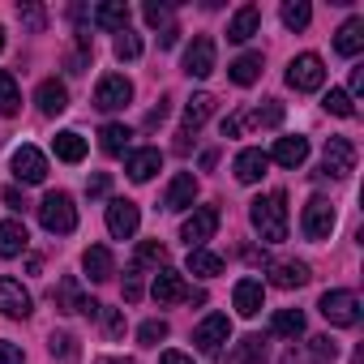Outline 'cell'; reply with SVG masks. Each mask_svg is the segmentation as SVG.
Masks as SVG:
<instances>
[{
    "label": "cell",
    "mask_w": 364,
    "mask_h": 364,
    "mask_svg": "<svg viewBox=\"0 0 364 364\" xmlns=\"http://www.w3.org/2000/svg\"><path fill=\"white\" fill-rule=\"evenodd\" d=\"M99 317H103V326H107V334H112V338H120V334H124V313H116V309H103Z\"/></svg>",
    "instance_id": "48"
},
{
    "label": "cell",
    "mask_w": 364,
    "mask_h": 364,
    "mask_svg": "<svg viewBox=\"0 0 364 364\" xmlns=\"http://www.w3.org/2000/svg\"><path fill=\"white\" fill-rule=\"evenodd\" d=\"M228 338H232V321H228L223 313H210V317L193 330V347H198V351H219Z\"/></svg>",
    "instance_id": "13"
},
{
    "label": "cell",
    "mask_w": 364,
    "mask_h": 364,
    "mask_svg": "<svg viewBox=\"0 0 364 364\" xmlns=\"http://www.w3.org/2000/svg\"><path fill=\"white\" fill-rule=\"evenodd\" d=\"M309 22H313L309 0H287V5H283V26H287V31H304Z\"/></svg>",
    "instance_id": "34"
},
{
    "label": "cell",
    "mask_w": 364,
    "mask_h": 364,
    "mask_svg": "<svg viewBox=\"0 0 364 364\" xmlns=\"http://www.w3.org/2000/svg\"><path fill=\"white\" fill-rule=\"evenodd\" d=\"M228 77H232L236 86H253V82L262 77V52H245V56H236V60L228 65Z\"/></svg>",
    "instance_id": "28"
},
{
    "label": "cell",
    "mask_w": 364,
    "mask_h": 364,
    "mask_svg": "<svg viewBox=\"0 0 364 364\" xmlns=\"http://www.w3.org/2000/svg\"><path fill=\"white\" fill-rule=\"evenodd\" d=\"M31 309H35V300H31V291L18 279H0V313L14 317V321H26Z\"/></svg>",
    "instance_id": "10"
},
{
    "label": "cell",
    "mask_w": 364,
    "mask_h": 364,
    "mask_svg": "<svg viewBox=\"0 0 364 364\" xmlns=\"http://www.w3.org/2000/svg\"><path fill=\"white\" fill-rule=\"evenodd\" d=\"M39 223L52 232V236H69L73 228H77V206H73V198L69 193H48L43 202H39Z\"/></svg>",
    "instance_id": "2"
},
{
    "label": "cell",
    "mask_w": 364,
    "mask_h": 364,
    "mask_svg": "<svg viewBox=\"0 0 364 364\" xmlns=\"http://www.w3.org/2000/svg\"><path fill=\"white\" fill-rule=\"evenodd\" d=\"M0 364H26L22 347H18V343H5V338H0Z\"/></svg>",
    "instance_id": "49"
},
{
    "label": "cell",
    "mask_w": 364,
    "mask_h": 364,
    "mask_svg": "<svg viewBox=\"0 0 364 364\" xmlns=\"http://www.w3.org/2000/svg\"><path fill=\"white\" fill-rule=\"evenodd\" d=\"M82 270L90 274V283H107V279L116 274V257H112V249H107V245H90V249L82 253Z\"/></svg>",
    "instance_id": "15"
},
{
    "label": "cell",
    "mask_w": 364,
    "mask_h": 364,
    "mask_svg": "<svg viewBox=\"0 0 364 364\" xmlns=\"http://www.w3.org/2000/svg\"><path fill=\"white\" fill-rule=\"evenodd\" d=\"M215 228H219V210H215V206H202V210H193V215L185 219V228H180V240H185L189 249H202V245L215 236Z\"/></svg>",
    "instance_id": "7"
},
{
    "label": "cell",
    "mask_w": 364,
    "mask_h": 364,
    "mask_svg": "<svg viewBox=\"0 0 364 364\" xmlns=\"http://www.w3.org/2000/svg\"><path fill=\"white\" fill-rule=\"evenodd\" d=\"M26 245H31L26 223H18V219H5V223H0V257H22Z\"/></svg>",
    "instance_id": "24"
},
{
    "label": "cell",
    "mask_w": 364,
    "mask_h": 364,
    "mask_svg": "<svg viewBox=\"0 0 364 364\" xmlns=\"http://www.w3.org/2000/svg\"><path fill=\"white\" fill-rule=\"evenodd\" d=\"M163 120H167V99H159V107H154V112L146 116V129H159Z\"/></svg>",
    "instance_id": "50"
},
{
    "label": "cell",
    "mask_w": 364,
    "mask_h": 364,
    "mask_svg": "<svg viewBox=\"0 0 364 364\" xmlns=\"http://www.w3.org/2000/svg\"><path fill=\"white\" fill-rule=\"evenodd\" d=\"M317 309H321V317L330 326H355L360 321V300H355V291H343V287L338 291H326Z\"/></svg>",
    "instance_id": "5"
},
{
    "label": "cell",
    "mask_w": 364,
    "mask_h": 364,
    "mask_svg": "<svg viewBox=\"0 0 364 364\" xmlns=\"http://www.w3.org/2000/svg\"><path fill=\"white\" fill-rule=\"evenodd\" d=\"M35 103H39V112H43V116H60V112L69 107V90H65V82H56V77L39 82Z\"/></svg>",
    "instance_id": "19"
},
{
    "label": "cell",
    "mask_w": 364,
    "mask_h": 364,
    "mask_svg": "<svg viewBox=\"0 0 364 364\" xmlns=\"http://www.w3.org/2000/svg\"><path fill=\"white\" fill-rule=\"evenodd\" d=\"M270 283L291 291V287H304L309 283V266L304 262H270Z\"/></svg>",
    "instance_id": "25"
},
{
    "label": "cell",
    "mask_w": 364,
    "mask_h": 364,
    "mask_svg": "<svg viewBox=\"0 0 364 364\" xmlns=\"http://www.w3.org/2000/svg\"><path fill=\"white\" fill-rule=\"evenodd\" d=\"M321 82H326V65H321V56L304 52V56H296V60L287 65V86H291V90L309 95V90H321Z\"/></svg>",
    "instance_id": "3"
},
{
    "label": "cell",
    "mask_w": 364,
    "mask_h": 364,
    "mask_svg": "<svg viewBox=\"0 0 364 364\" xmlns=\"http://www.w3.org/2000/svg\"><path fill=\"white\" fill-rule=\"evenodd\" d=\"M245 120H249V124H266V129H274V124L283 120V103H279V99H266V103H262V107H253ZM245 120H240V124H245Z\"/></svg>",
    "instance_id": "35"
},
{
    "label": "cell",
    "mask_w": 364,
    "mask_h": 364,
    "mask_svg": "<svg viewBox=\"0 0 364 364\" xmlns=\"http://www.w3.org/2000/svg\"><path fill=\"white\" fill-rule=\"evenodd\" d=\"M185 73L189 77H210L215 73V39L210 35H193V43L185 48Z\"/></svg>",
    "instance_id": "11"
},
{
    "label": "cell",
    "mask_w": 364,
    "mask_h": 364,
    "mask_svg": "<svg viewBox=\"0 0 364 364\" xmlns=\"http://www.w3.org/2000/svg\"><path fill=\"white\" fill-rule=\"evenodd\" d=\"M99 364H133V360H99Z\"/></svg>",
    "instance_id": "55"
},
{
    "label": "cell",
    "mask_w": 364,
    "mask_h": 364,
    "mask_svg": "<svg viewBox=\"0 0 364 364\" xmlns=\"http://www.w3.org/2000/svg\"><path fill=\"white\" fill-rule=\"evenodd\" d=\"M193 202H198V180H193V171L171 176V185H167V193H163V206H167V210H189Z\"/></svg>",
    "instance_id": "14"
},
{
    "label": "cell",
    "mask_w": 364,
    "mask_h": 364,
    "mask_svg": "<svg viewBox=\"0 0 364 364\" xmlns=\"http://www.w3.org/2000/svg\"><path fill=\"white\" fill-rule=\"evenodd\" d=\"M176 39H180L176 26H163V31H159V48H176Z\"/></svg>",
    "instance_id": "51"
},
{
    "label": "cell",
    "mask_w": 364,
    "mask_h": 364,
    "mask_svg": "<svg viewBox=\"0 0 364 364\" xmlns=\"http://www.w3.org/2000/svg\"><path fill=\"white\" fill-rule=\"evenodd\" d=\"M56 159H65V163H82L86 159V137L82 133H73V129H65V133H56Z\"/></svg>",
    "instance_id": "29"
},
{
    "label": "cell",
    "mask_w": 364,
    "mask_h": 364,
    "mask_svg": "<svg viewBox=\"0 0 364 364\" xmlns=\"http://www.w3.org/2000/svg\"><path fill=\"white\" fill-rule=\"evenodd\" d=\"M334 223H338V215H334V206H330L326 198H313V202L304 206V215H300V232H304L309 240H330Z\"/></svg>",
    "instance_id": "4"
},
{
    "label": "cell",
    "mask_w": 364,
    "mask_h": 364,
    "mask_svg": "<svg viewBox=\"0 0 364 364\" xmlns=\"http://www.w3.org/2000/svg\"><path fill=\"white\" fill-rule=\"evenodd\" d=\"M137 223H141V215H137V206H133V202H124V198L107 202V232H112L116 240L137 236Z\"/></svg>",
    "instance_id": "12"
},
{
    "label": "cell",
    "mask_w": 364,
    "mask_h": 364,
    "mask_svg": "<svg viewBox=\"0 0 364 364\" xmlns=\"http://www.w3.org/2000/svg\"><path fill=\"white\" fill-rule=\"evenodd\" d=\"M232 300H236V313H240V317H257L262 304H266V287H262V279H240L236 291H232Z\"/></svg>",
    "instance_id": "16"
},
{
    "label": "cell",
    "mask_w": 364,
    "mask_h": 364,
    "mask_svg": "<svg viewBox=\"0 0 364 364\" xmlns=\"http://www.w3.org/2000/svg\"><path fill=\"white\" fill-rule=\"evenodd\" d=\"M141 14H146L150 26H171V5H163V0H150Z\"/></svg>",
    "instance_id": "44"
},
{
    "label": "cell",
    "mask_w": 364,
    "mask_h": 364,
    "mask_svg": "<svg viewBox=\"0 0 364 364\" xmlns=\"http://www.w3.org/2000/svg\"><path fill=\"white\" fill-rule=\"evenodd\" d=\"M107 189H112V180H107V171H95V176L86 180V193H90V198H107Z\"/></svg>",
    "instance_id": "47"
},
{
    "label": "cell",
    "mask_w": 364,
    "mask_h": 364,
    "mask_svg": "<svg viewBox=\"0 0 364 364\" xmlns=\"http://www.w3.org/2000/svg\"><path fill=\"white\" fill-rule=\"evenodd\" d=\"M189 274L215 279V274H223V257L210 253V249H189Z\"/></svg>",
    "instance_id": "32"
},
{
    "label": "cell",
    "mask_w": 364,
    "mask_h": 364,
    "mask_svg": "<svg viewBox=\"0 0 364 364\" xmlns=\"http://www.w3.org/2000/svg\"><path fill=\"white\" fill-rule=\"evenodd\" d=\"M159 364H193V360H189L185 351H163V360H159Z\"/></svg>",
    "instance_id": "52"
},
{
    "label": "cell",
    "mask_w": 364,
    "mask_h": 364,
    "mask_svg": "<svg viewBox=\"0 0 364 364\" xmlns=\"http://www.w3.org/2000/svg\"><path fill=\"white\" fill-rule=\"evenodd\" d=\"M129 141H133V129H129V124H103V133H99L103 154H124Z\"/></svg>",
    "instance_id": "31"
},
{
    "label": "cell",
    "mask_w": 364,
    "mask_h": 364,
    "mask_svg": "<svg viewBox=\"0 0 364 364\" xmlns=\"http://www.w3.org/2000/svg\"><path fill=\"white\" fill-rule=\"evenodd\" d=\"M266 167H270V154L257 150V146L236 154V180H240V185H257V180L266 176Z\"/></svg>",
    "instance_id": "18"
},
{
    "label": "cell",
    "mask_w": 364,
    "mask_h": 364,
    "mask_svg": "<svg viewBox=\"0 0 364 364\" xmlns=\"http://www.w3.org/2000/svg\"><path fill=\"white\" fill-rule=\"evenodd\" d=\"M124 300H129V304L141 300V266H137V262H133L129 274H124Z\"/></svg>",
    "instance_id": "45"
},
{
    "label": "cell",
    "mask_w": 364,
    "mask_h": 364,
    "mask_svg": "<svg viewBox=\"0 0 364 364\" xmlns=\"http://www.w3.org/2000/svg\"><path fill=\"white\" fill-rule=\"evenodd\" d=\"M18 107H22V90H18L14 73L0 69V116H18Z\"/></svg>",
    "instance_id": "33"
},
{
    "label": "cell",
    "mask_w": 364,
    "mask_h": 364,
    "mask_svg": "<svg viewBox=\"0 0 364 364\" xmlns=\"http://www.w3.org/2000/svg\"><path fill=\"white\" fill-rule=\"evenodd\" d=\"M210 116H215V95L198 90V95L185 103V133H198V129H202Z\"/></svg>",
    "instance_id": "26"
},
{
    "label": "cell",
    "mask_w": 364,
    "mask_h": 364,
    "mask_svg": "<svg viewBox=\"0 0 364 364\" xmlns=\"http://www.w3.org/2000/svg\"><path fill=\"white\" fill-rule=\"evenodd\" d=\"M150 291H154V304H176V300L189 296V287H185V279H180V270H167V266L154 274V287H150Z\"/></svg>",
    "instance_id": "17"
},
{
    "label": "cell",
    "mask_w": 364,
    "mask_h": 364,
    "mask_svg": "<svg viewBox=\"0 0 364 364\" xmlns=\"http://www.w3.org/2000/svg\"><path fill=\"white\" fill-rule=\"evenodd\" d=\"M14 176L22 180V185H43V180H48V159H43V150L18 146V150H14Z\"/></svg>",
    "instance_id": "9"
},
{
    "label": "cell",
    "mask_w": 364,
    "mask_h": 364,
    "mask_svg": "<svg viewBox=\"0 0 364 364\" xmlns=\"http://www.w3.org/2000/svg\"><path fill=\"white\" fill-rule=\"evenodd\" d=\"M236 364H266V343H262V334H249L245 343H240V360Z\"/></svg>",
    "instance_id": "36"
},
{
    "label": "cell",
    "mask_w": 364,
    "mask_h": 364,
    "mask_svg": "<svg viewBox=\"0 0 364 364\" xmlns=\"http://www.w3.org/2000/svg\"><path fill=\"white\" fill-rule=\"evenodd\" d=\"M309 159V137H279L274 141V150H270V163H279V167H300Z\"/></svg>",
    "instance_id": "20"
},
{
    "label": "cell",
    "mask_w": 364,
    "mask_h": 364,
    "mask_svg": "<svg viewBox=\"0 0 364 364\" xmlns=\"http://www.w3.org/2000/svg\"><path fill=\"white\" fill-rule=\"evenodd\" d=\"M137 338H141V347H154V343H163V338H167V321H163V317H150V321H141Z\"/></svg>",
    "instance_id": "38"
},
{
    "label": "cell",
    "mask_w": 364,
    "mask_h": 364,
    "mask_svg": "<svg viewBox=\"0 0 364 364\" xmlns=\"http://www.w3.org/2000/svg\"><path fill=\"white\" fill-rule=\"evenodd\" d=\"M18 18H22V26H26L31 35H39V31L48 26V14H43V5H18Z\"/></svg>",
    "instance_id": "37"
},
{
    "label": "cell",
    "mask_w": 364,
    "mask_h": 364,
    "mask_svg": "<svg viewBox=\"0 0 364 364\" xmlns=\"http://www.w3.org/2000/svg\"><path fill=\"white\" fill-rule=\"evenodd\" d=\"M116 56H120V60H137V56H141V39H137L133 31H120V35H116Z\"/></svg>",
    "instance_id": "40"
},
{
    "label": "cell",
    "mask_w": 364,
    "mask_h": 364,
    "mask_svg": "<svg viewBox=\"0 0 364 364\" xmlns=\"http://www.w3.org/2000/svg\"><path fill=\"white\" fill-rule=\"evenodd\" d=\"M167 262V249L159 245V240H146L141 249H137V266H163Z\"/></svg>",
    "instance_id": "43"
},
{
    "label": "cell",
    "mask_w": 364,
    "mask_h": 364,
    "mask_svg": "<svg viewBox=\"0 0 364 364\" xmlns=\"http://www.w3.org/2000/svg\"><path fill=\"white\" fill-rule=\"evenodd\" d=\"M5 202H9V206H14V210H22V206H26V198H22V193H18V189H5Z\"/></svg>",
    "instance_id": "54"
},
{
    "label": "cell",
    "mask_w": 364,
    "mask_h": 364,
    "mask_svg": "<svg viewBox=\"0 0 364 364\" xmlns=\"http://www.w3.org/2000/svg\"><path fill=\"white\" fill-rule=\"evenodd\" d=\"M360 90H364V69H351V90H347V95H351V99H355V95H360Z\"/></svg>",
    "instance_id": "53"
},
{
    "label": "cell",
    "mask_w": 364,
    "mask_h": 364,
    "mask_svg": "<svg viewBox=\"0 0 364 364\" xmlns=\"http://www.w3.org/2000/svg\"><path fill=\"white\" fill-rule=\"evenodd\" d=\"M129 99H133V82H129L124 73H107V77L95 86V107H99V112H120Z\"/></svg>",
    "instance_id": "6"
},
{
    "label": "cell",
    "mask_w": 364,
    "mask_h": 364,
    "mask_svg": "<svg viewBox=\"0 0 364 364\" xmlns=\"http://www.w3.org/2000/svg\"><path fill=\"white\" fill-rule=\"evenodd\" d=\"M95 26L99 31H129V5H124V0H107V5H99L95 9Z\"/></svg>",
    "instance_id": "27"
},
{
    "label": "cell",
    "mask_w": 364,
    "mask_h": 364,
    "mask_svg": "<svg viewBox=\"0 0 364 364\" xmlns=\"http://www.w3.org/2000/svg\"><path fill=\"white\" fill-rule=\"evenodd\" d=\"M257 26H262V9H257V5H240L236 18L228 22V39H232V43H245V39L257 35Z\"/></svg>",
    "instance_id": "21"
},
{
    "label": "cell",
    "mask_w": 364,
    "mask_h": 364,
    "mask_svg": "<svg viewBox=\"0 0 364 364\" xmlns=\"http://www.w3.org/2000/svg\"><path fill=\"white\" fill-rule=\"evenodd\" d=\"M159 167H163V154H159L154 146H146V150H133V154H129V167H124V171H129V180L146 185V180H150Z\"/></svg>",
    "instance_id": "23"
},
{
    "label": "cell",
    "mask_w": 364,
    "mask_h": 364,
    "mask_svg": "<svg viewBox=\"0 0 364 364\" xmlns=\"http://www.w3.org/2000/svg\"><path fill=\"white\" fill-rule=\"evenodd\" d=\"M270 330H274L279 338H300V334H304V313H300V309H279V313L270 317Z\"/></svg>",
    "instance_id": "30"
},
{
    "label": "cell",
    "mask_w": 364,
    "mask_h": 364,
    "mask_svg": "<svg viewBox=\"0 0 364 364\" xmlns=\"http://www.w3.org/2000/svg\"><path fill=\"white\" fill-rule=\"evenodd\" d=\"M334 52L338 56H360L364 52V18H347L334 35Z\"/></svg>",
    "instance_id": "22"
},
{
    "label": "cell",
    "mask_w": 364,
    "mask_h": 364,
    "mask_svg": "<svg viewBox=\"0 0 364 364\" xmlns=\"http://www.w3.org/2000/svg\"><path fill=\"white\" fill-rule=\"evenodd\" d=\"M77 300H82L77 283H73V279H65V283H60V309H65V313H77Z\"/></svg>",
    "instance_id": "46"
},
{
    "label": "cell",
    "mask_w": 364,
    "mask_h": 364,
    "mask_svg": "<svg viewBox=\"0 0 364 364\" xmlns=\"http://www.w3.org/2000/svg\"><path fill=\"white\" fill-rule=\"evenodd\" d=\"M48 347H52V355H60V360H69V364L77 360V338H73V334H52Z\"/></svg>",
    "instance_id": "42"
},
{
    "label": "cell",
    "mask_w": 364,
    "mask_h": 364,
    "mask_svg": "<svg viewBox=\"0 0 364 364\" xmlns=\"http://www.w3.org/2000/svg\"><path fill=\"white\" fill-rule=\"evenodd\" d=\"M351 171H355V146H351L347 137H330V141H326V163H321V176L343 180V176H351Z\"/></svg>",
    "instance_id": "8"
},
{
    "label": "cell",
    "mask_w": 364,
    "mask_h": 364,
    "mask_svg": "<svg viewBox=\"0 0 364 364\" xmlns=\"http://www.w3.org/2000/svg\"><path fill=\"white\" fill-rule=\"evenodd\" d=\"M249 219H253V228H257L262 240H270V245L287 240V198H283V193L257 198V202L249 206Z\"/></svg>",
    "instance_id": "1"
},
{
    "label": "cell",
    "mask_w": 364,
    "mask_h": 364,
    "mask_svg": "<svg viewBox=\"0 0 364 364\" xmlns=\"http://www.w3.org/2000/svg\"><path fill=\"white\" fill-rule=\"evenodd\" d=\"M326 112H334V116L347 120V116H355V103H351L347 90H330V95H326Z\"/></svg>",
    "instance_id": "41"
},
{
    "label": "cell",
    "mask_w": 364,
    "mask_h": 364,
    "mask_svg": "<svg viewBox=\"0 0 364 364\" xmlns=\"http://www.w3.org/2000/svg\"><path fill=\"white\" fill-rule=\"evenodd\" d=\"M309 351H313V360H317V364H326V360L334 364V355H338V343H334L330 334H317V338H309Z\"/></svg>",
    "instance_id": "39"
},
{
    "label": "cell",
    "mask_w": 364,
    "mask_h": 364,
    "mask_svg": "<svg viewBox=\"0 0 364 364\" xmlns=\"http://www.w3.org/2000/svg\"><path fill=\"white\" fill-rule=\"evenodd\" d=\"M0 52H5V26H0Z\"/></svg>",
    "instance_id": "56"
}]
</instances>
